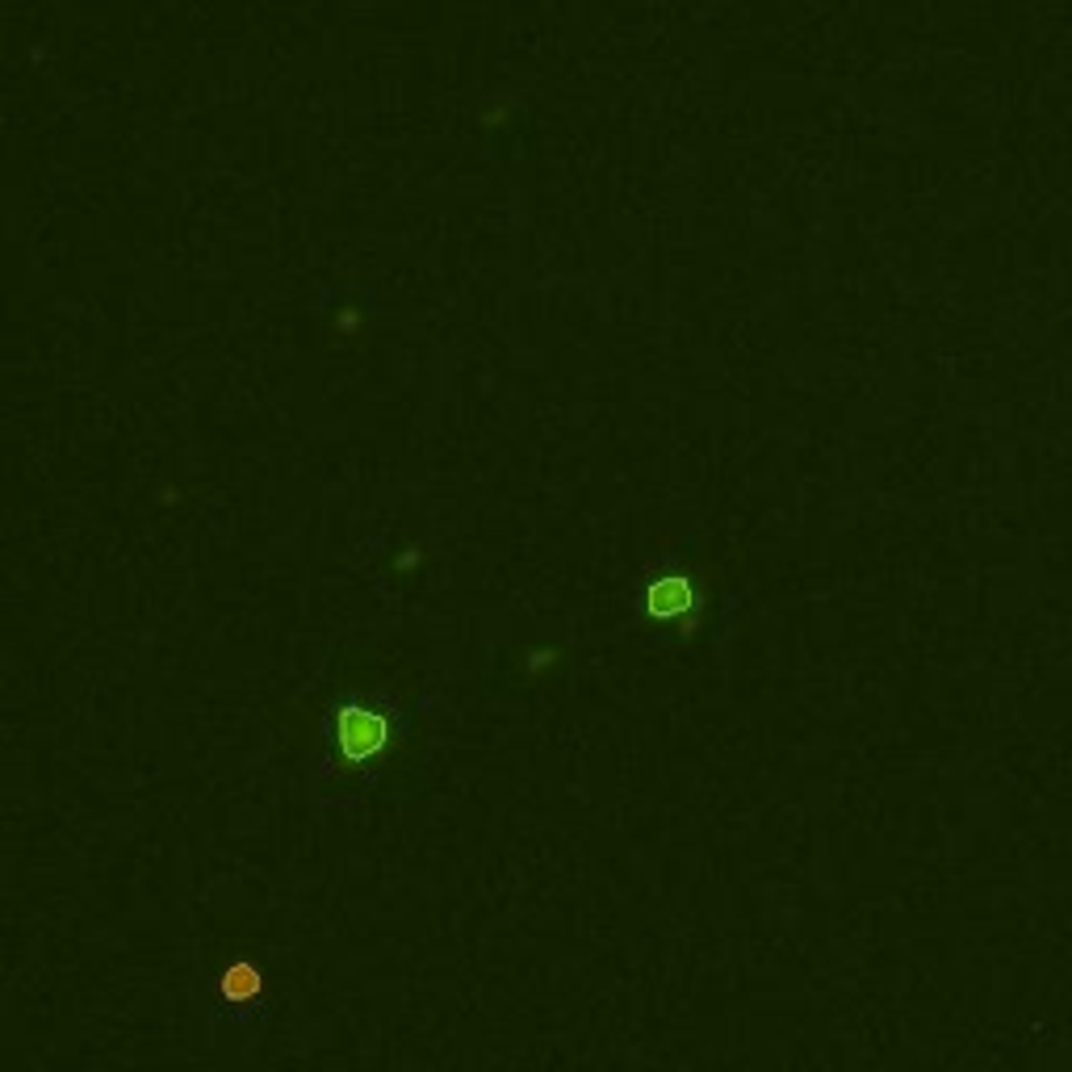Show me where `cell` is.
Returning a JSON list of instances; mask_svg holds the SVG:
<instances>
[{
    "label": "cell",
    "instance_id": "1",
    "mask_svg": "<svg viewBox=\"0 0 1072 1072\" xmlns=\"http://www.w3.org/2000/svg\"><path fill=\"white\" fill-rule=\"evenodd\" d=\"M385 741V721L365 708H348L339 713V746L348 759H369L373 750H382Z\"/></svg>",
    "mask_w": 1072,
    "mask_h": 1072
},
{
    "label": "cell",
    "instance_id": "2",
    "mask_svg": "<svg viewBox=\"0 0 1072 1072\" xmlns=\"http://www.w3.org/2000/svg\"><path fill=\"white\" fill-rule=\"evenodd\" d=\"M256 989H261V972H252V968H231L227 972V998L231 1001L252 998Z\"/></svg>",
    "mask_w": 1072,
    "mask_h": 1072
}]
</instances>
